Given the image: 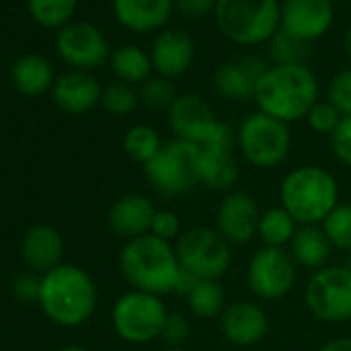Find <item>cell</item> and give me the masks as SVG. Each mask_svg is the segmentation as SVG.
<instances>
[{
  "label": "cell",
  "mask_w": 351,
  "mask_h": 351,
  "mask_svg": "<svg viewBox=\"0 0 351 351\" xmlns=\"http://www.w3.org/2000/svg\"><path fill=\"white\" fill-rule=\"evenodd\" d=\"M118 267L132 289L161 298L176 291L182 273L176 246L155 238L153 234L128 240L120 250Z\"/></svg>",
  "instance_id": "obj_1"
},
{
  "label": "cell",
  "mask_w": 351,
  "mask_h": 351,
  "mask_svg": "<svg viewBox=\"0 0 351 351\" xmlns=\"http://www.w3.org/2000/svg\"><path fill=\"white\" fill-rule=\"evenodd\" d=\"M254 101L258 112L289 124L318 104V81L306 64H273L258 81Z\"/></svg>",
  "instance_id": "obj_2"
},
{
  "label": "cell",
  "mask_w": 351,
  "mask_h": 351,
  "mask_svg": "<svg viewBox=\"0 0 351 351\" xmlns=\"http://www.w3.org/2000/svg\"><path fill=\"white\" fill-rule=\"evenodd\" d=\"M40 308L60 326H81L97 308V287L91 275L71 263H62L42 275Z\"/></svg>",
  "instance_id": "obj_3"
},
{
  "label": "cell",
  "mask_w": 351,
  "mask_h": 351,
  "mask_svg": "<svg viewBox=\"0 0 351 351\" xmlns=\"http://www.w3.org/2000/svg\"><path fill=\"white\" fill-rule=\"evenodd\" d=\"M279 201L298 226H320L339 205V184L320 165H300L283 178Z\"/></svg>",
  "instance_id": "obj_4"
},
{
  "label": "cell",
  "mask_w": 351,
  "mask_h": 351,
  "mask_svg": "<svg viewBox=\"0 0 351 351\" xmlns=\"http://www.w3.org/2000/svg\"><path fill=\"white\" fill-rule=\"evenodd\" d=\"M149 184L167 199L182 197L201 184V149L195 143L171 138L143 165Z\"/></svg>",
  "instance_id": "obj_5"
},
{
  "label": "cell",
  "mask_w": 351,
  "mask_h": 351,
  "mask_svg": "<svg viewBox=\"0 0 351 351\" xmlns=\"http://www.w3.org/2000/svg\"><path fill=\"white\" fill-rule=\"evenodd\" d=\"M213 15L221 34L242 46L269 42L281 27L277 0H217Z\"/></svg>",
  "instance_id": "obj_6"
},
{
  "label": "cell",
  "mask_w": 351,
  "mask_h": 351,
  "mask_svg": "<svg viewBox=\"0 0 351 351\" xmlns=\"http://www.w3.org/2000/svg\"><path fill=\"white\" fill-rule=\"evenodd\" d=\"M236 145L252 167L275 169L291 151V132L285 122L263 112H254L240 124Z\"/></svg>",
  "instance_id": "obj_7"
},
{
  "label": "cell",
  "mask_w": 351,
  "mask_h": 351,
  "mask_svg": "<svg viewBox=\"0 0 351 351\" xmlns=\"http://www.w3.org/2000/svg\"><path fill=\"white\" fill-rule=\"evenodd\" d=\"M169 310L161 295L130 289L122 293L112 308V326L120 339L145 345L159 339Z\"/></svg>",
  "instance_id": "obj_8"
},
{
  "label": "cell",
  "mask_w": 351,
  "mask_h": 351,
  "mask_svg": "<svg viewBox=\"0 0 351 351\" xmlns=\"http://www.w3.org/2000/svg\"><path fill=\"white\" fill-rule=\"evenodd\" d=\"M180 267L201 281H219L232 265V244L215 228H191L176 240Z\"/></svg>",
  "instance_id": "obj_9"
},
{
  "label": "cell",
  "mask_w": 351,
  "mask_h": 351,
  "mask_svg": "<svg viewBox=\"0 0 351 351\" xmlns=\"http://www.w3.org/2000/svg\"><path fill=\"white\" fill-rule=\"evenodd\" d=\"M310 314L328 324L351 320V271L347 267L328 265L316 271L304 291Z\"/></svg>",
  "instance_id": "obj_10"
},
{
  "label": "cell",
  "mask_w": 351,
  "mask_h": 351,
  "mask_svg": "<svg viewBox=\"0 0 351 351\" xmlns=\"http://www.w3.org/2000/svg\"><path fill=\"white\" fill-rule=\"evenodd\" d=\"M298 277V265L293 263L287 248L263 246L252 254L246 269L248 287L261 300L275 302L285 298Z\"/></svg>",
  "instance_id": "obj_11"
},
{
  "label": "cell",
  "mask_w": 351,
  "mask_h": 351,
  "mask_svg": "<svg viewBox=\"0 0 351 351\" xmlns=\"http://www.w3.org/2000/svg\"><path fill=\"white\" fill-rule=\"evenodd\" d=\"M236 134L223 120L199 145L201 149V184L211 191H230L238 180V159L234 155Z\"/></svg>",
  "instance_id": "obj_12"
},
{
  "label": "cell",
  "mask_w": 351,
  "mask_h": 351,
  "mask_svg": "<svg viewBox=\"0 0 351 351\" xmlns=\"http://www.w3.org/2000/svg\"><path fill=\"white\" fill-rule=\"evenodd\" d=\"M258 219H261V209L254 197L244 191H232L221 199L217 207L215 230L232 246H244L252 238H256Z\"/></svg>",
  "instance_id": "obj_13"
},
{
  "label": "cell",
  "mask_w": 351,
  "mask_h": 351,
  "mask_svg": "<svg viewBox=\"0 0 351 351\" xmlns=\"http://www.w3.org/2000/svg\"><path fill=\"white\" fill-rule=\"evenodd\" d=\"M56 48L69 64L81 71H89L104 64L110 54L104 34L85 21L64 25L56 38Z\"/></svg>",
  "instance_id": "obj_14"
},
{
  "label": "cell",
  "mask_w": 351,
  "mask_h": 351,
  "mask_svg": "<svg viewBox=\"0 0 351 351\" xmlns=\"http://www.w3.org/2000/svg\"><path fill=\"white\" fill-rule=\"evenodd\" d=\"M167 122L176 138L201 145L217 126L219 118L213 114L211 106L203 97L195 93H184L176 97V101L167 110Z\"/></svg>",
  "instance_id": "obj_15"
},
{
  "label": "cell",
  "mask_w": 351,
  "mask_h": 351,
  "mask_svg": "<svg viewBox=\"0 0 351 351\" xmlns=\"http://www.w3.org/2000/svg\"><path fill=\"white\" fill-rule=\"evenodd\" d=\"M219 326L230 345L252 347L267 337L269 316L258 304L250 300H238L226 306L219 316Z\"/></svg>",
  "instance_id": "obj_16"
},
{
  "label": "cell",
  "mask_w": 351,
  "mask_h": 351,
  "mask_svg": "<svg viewBox=\"0 0 351 351\" xmlns=\"http://www.w3.org/2000/svg\"><path fill=\"white\" fill-rule=\"evenodd\" d=\"M332 19L330 0H285L281 7V29L304 42L322 38Z\"/></svg>",
  "instance_id": "obj_17"
},
{
  "label": "cell",
  "mask_w": 351,
  "mask_h": 351,
  "mask_svg": "<svg viewBox=\"0 0 351 351\" xmlns=\"http://www.w3.org/2000/svg\"><path fill=\"white\" fill-rule=\"evenodd\" d=\"M267 62L258 56H242L238 60L223 62L213 77L215 89L226 99L246 101L254 99L256 85L267 73Z\"/></svg>",
  "instance_id": "obj_18"
},
{
  "label": "cell",
  "mask_w": 351,
  "mask_h": 351,
  "mask_svg": "<svg viewBox=\"0 0 351 351\" xmlns=\"http://www.w3.org/2000/svg\"><path fill=\"white\" fill-rule=\"evenodd\" d=\"M195 60V42L180 29L161 32L151 48V62L159 77L176 79L182 77Z\"/></svg>",
  "instance_id": "obj_19"
},
{
  "label": "cell",
  "mask_w": 351,
  "mask_h": 351,
  "mask_svg": "<svg viewBox=\"0 0 351 351\" xmlns=\"http://www.w3.org/2000/svg\"><path fill=\"white\" fill-rule=\"evenodd\" d=\"M155 213V205L145 195L130 193L112 203L108 211V226L116 236L128 242L151 232Z\"/></svg>",
  "instance_id": "obj_20"
},
{
  "label": "cell",
  "mask_w": 351,
  "mask_h": 351,
  "mask_svg": "<svg viewBox=\"0 0 351 351\" xmlns=\"http://www.w3.org/2000/svg\"><path fill=\"white\" fill-rule=\"evenodd\" d=\"M21 258L34 273H50L62 265L64 240L62 234L48 223L29 228L21 240Z\"/></svg>",
  "instance_id": "obj_21"
},
{
  "label": "cell",
  "mask_w": 351,
  "mask_h": 351,
  "mask_svg": "<svg viewBox=\"0 0 351 351\" xmlns=\"http://www.w3.org/2000/svg\"><path fill=\"white\" fill-rule=\"evenodd\" d=\"M101 87L97 79L85 71H73L62 75L52 89L54 104L69 114H85L101 101Z\"/></svg>",
  "instance_id": "obj_22"
},
{
  "label": "cell",
  "mask_w": 351,
  "mask_h": 351,
  "mask_svg": "<svg viewBox=\"0 0 351 351\" xmlns=\"http://www.w3.org/2000/svg\"><path fill=\"white\" fill-rule=\"evenodd\" d=\"M173 11V0H114L116 19L130 32L145 34L163 27Z\"/></svg>",
  "instance_id": "obj_23"
},
{
  "label": "cell",
  "mask_w": 351,
  "mask_h": 351,
  "mask_svg": "<svg viewBox=\"0 0 351 351\" xmlns=\"http://www.w3.org/2000/svg\"><path fill=\"white\" fill-rule=\"evenodd\" d=\"M287 250L298 267L314 273L328 267L332 254V246L320 226H298Z\"/></svg>",
  "instance_id": "obj_24"
},
{
  "label": "cell",
  "mask_w": 351,
  "mask_h": 351,
  "mask_svg": "<svg viewBox=\"0 0 351 351\" xmlns=\"http://www.w3.org/2000/svg\"><path fill=\"white\" fill-rule=\"evenodd\" d=\"M13 83L17 87L19 93L23 95H42L44 91H48L54 83V69L52 64L40 56V54H27L21 56L11 71Z\"/></svg>",
  "instance_id": "obj_25"
},
{
  "label": "cell",
  "mask_w": 351,
  "mask_h": 351,
  "mask_svg": "<svg viewBox=\"0 0 351 351\" xmlns=\"http://www.w3.org/2000/svg\"><path fill=\"white\" fill-rule=\"evenodd\" d=\"M298 230L295 219L279 205L261 213L256 236L269 248H287Z\"/></svg>",
  "instance_id": "obj_26"
},
{
  "label": "cell",
  "mask_w": 351,
  "mask_h": 351,
  "mask_svg": "<svg viewBox=\"0 0 351 351\" xmlns=\"http://www.w3.org/2000/svg\"><path fill=\"white\" fill-rule=\"evenodd\" d=\"M112 71L114 75L128 85H143L147 79H151V56H147L141 48L136 46H122L118 48L112 58Z\"/></svg>",
  "instance_id": "obj_27"
},
{
  "label": "cell",
  "mask_w": 351,
  "mask_h": 351,
  "mask_svg": "<svg viewBox=\"0 0 351 351\" xmlns=\"http://www.w3.org/2000/svg\"><path fill=\"white\" fill-rule=\"evenodd\" d=\"M186 302H189L191 314L197 318H203V320L221 316V312L228 306L226 291L217 281H199L195 285V289L189 293Z\"/></svg>",
  "instance_id": "obj_28"
},
{
  "label": "cell",
  "mask_w": 351,
  "mask_h": 351,
  "mask_svg": "<svg viewBox=\"0 0 351 351\" xmlns=\"http://www.w3.org/2000/svg\"><path fill=\"white\" fill-rule=\"evenodd\" d=\"M122 147L128 159H132L138 165H147L159 153V149L163 147V141L153 126L136 124L126 130Z\"/></svg>",
  "instance_id": "obj_29"
},
{
  "label": "cell",
  "mask_w": 351,
  "mask_h": 351,
  "mask_svg": "<svg viewBox=\"0 0 351 351\" xmlns=\"http://www.w3.org/2000/svg\"><path fill=\"white\" fill-rule=\"evenodd\" d=\"M269 46V58L273 64L277 66H285V64H304L310 50H308V42L298 40L295 36L287 34L285 29H277V34L267 42Z\"/></svg>",
  "instance_id": "obj_30"
},
{
  "label": "cell",
  "mask_w": 351,
  "mask_h": 351,
  "mask_svg": "<svg viewBox=\"0 0 351 351\" xmlns=\"http://www.w3.org/2000/svg\"><path fill=\"white\" fill-rule=\"evenodd\" d=\"M320 228L335 250L351 252V205H337Z\"/></svg>",
  "instance_id": "obj_31"
},
{
  "label": "cell",
  "mask_w": 351,
  "mask_h": 351,
  "mask_svg": "<svg viewBox=\"0 0 351 351\" xmlns=\"http://www.w3.org/2000/svg\"><path fill=\"white\" fill-rule=\"evenodd\" d=\"M27 7L38 23L46 27H58L71 19L77 0H27Z\"/></svg>",
  "instance_id": "obj_32"
},
{
  "label": "cell",
  "mask_w": 351,
  "mask_h": 351,
  "mask_svg": "<svg viewBox=\"0 0 351 351\" xmlns=\"http://www.w3.org/2000/svg\"><path fill=\"white\" fill-rule=\"evenodd\" d=\"M176 89L169 79L165 77H151L141 85L138 99L149 108V110H169L171 104L176 101Z\"/></svg>",
  "instance_id": "obj_33"
},
{
  "label": "cell",
  "mask_w": 351,
  "mask_h": 351,
  "mask_svg": "<svg viewBox=\"0 0 351 351\" xmlns=\"http://www.w3.org/2000/svg\"><path fill=\"white\" fill-rule=\"evenodd\" d=\"M101 104H104V108L110 114L126 116V114H130L136 108V104H138V91H134L132 85L118 81V83H112V85H108L104 89Z\"/></svg>",
  "instance_id": "obj_34"
},
{
  "label": "cell",
  "mask_w": 351,
  "mask_h": 351,
  "mask_svg": "<svg viewBox=\"0 0 351 351\" xmlns=\"http://www.w3.org/2000/svg\"><path fill=\"white\" fill-rule=\"evenodd\" d=\"M326 101L345 118L351 116V69H343L332 77L326 89Z\"/></svg>",
  "instance_id": "obj_35"
},
{
  "label": "cell",
  "mask_w": 351,
  "mask_h": 351,
  "mask_svg": "<svg viewBox=\"0 0 351 351\" xmlns=\"http://www.w3.org/2000/svg\"><path fill=\"white\" fill-rule=\"evenodd\" d=\"M191 332H193L191 320L182 312H169L163 322L159 341L165 347H184V343L191 339Z\"/></svg>",
  "instance_id": "obj_36"
},
{
  "label": "cell",
  "mask_w": 351,
  "mask_h": 351,
  "mask_svg": "<svg viewBox=\"0 0 351 351\" xmlns=\"http://www.w3.org/2000/svg\"><path fill=\"white\" fill-rule=\"evenodd\" d=\"M341 114L328 104V101H318V104H314V108L308 112V116H306V122H308V126L314 130V132H318V134H332L335 132V128L339 126V122H341Z\"/></svg>",
  "instance_id": "obj_37"
},
{
  "label": "cell",
  "mask_w": 351,
  "mask_h": 351,
  "mask_svg": "<svg viewBox=\"0 0 351 351\" xmlns=\"http://www.w3.org/2000/svg\"><path fill=\"white\" fill-rule=\"evenodd\" d=\"M155 238L159 240H165V242H173L178 240L184 230H182V221L178 217V213L171 211V209H159L153 217V223H151V232Z\"/></svg>",
  "instance_id": "obj_38"
},
{
  "label": "cell",
  "mask_w": 351,
  "mask_h": 351,
  "mask_svg": "<svg viewBox=\"0 0 351 351\" xmlns=\"http://www.w3.org/2000/svg\"><path fill=\"white\" fill-rule=\"evenodd\" d=\"M330 149L339 163L351 167V116L341 118L339 126L330 134Z\"/></svg>",
  "instance_id": "obj_39"
},
{
  "label": "cell",
  "mask_w": 351,
  "mask_h": 351,
  "mask_svg": "<svg viewBox=\"0 0 351 351\" xmlns=\"http://www.w3.org/2000/svg\"><path fill=\"white\" fill-rule=\"evenodd\" d=\"M13 293L21 304H34L40 302L42 293V277L34 271H25L15 277L13 281Z\"/></svg>",
  "instance_id": "obj_40"
},
{
  "label": "cell",
  "mask_w": 351,
  "mask_h": 351,
  "mask_svg": "<svg viewBox=\"0 0 351 351\" xmlns=\"http://www.w3.org/2000/svg\"><path fill=\"white\" fill-rule=\"evenodd\" d=\"M173 7L189 19H201L215 13L217 0H173Z\"/></svg>",
  "instance_id": "obj_41"
},
{
  "label": "cell",
  "mask_w": 351,
  "mask_h": 351,
  "mask_svg": "<svg viewBox=\"0 0 351 351\" xmlns=\"http://www.w3.org/2000/svg\"><path fill=\"white\" fill-rule=\"evenodd\" d=\"M318 351H351V337H335L326 341Z\"/></svg>",
  "instance_id": "obj_42"
},
{
  "label": "cell",
  "mask_w": 351,
  "mask_h": 351,
  "mask_svg": "<svg viewBox=\"0 0 351 351\" xmlns=\"http://www.w3.org/2000/svg\"><path fill=\"white\" fill-rule=\"evenodd\" d=\"M60 351H89L87 347H83V345H77V343H71V345H64Z\"/></svg>",
  "instance_id": "obj_43"
},
{
  "label": "cell",
  "mask_w": 351,
  "mask_h": 351,
  "mask_svg": "<svg viewBox=\"0 0 351 351\" xmlns=\"http://www.w3.org/2000/svg\"><path fill=\"white\" fill-rule=\"evenodd\" d=\"M345 46H347V54H349V58H351V27H349V32H347V42H345Z\"/></svg>",
  "instance_id": "obj_44"
},
{
  "label": "cell",
  "mask_w": 351,
  "mask_h": 351,
  "mask_svg": "<svg viewBox=\"0 0 351 351\" xmlns=\"http://www.w3.org/2000/svg\"><path fill=\"white\" fill-rule=\"evenodd\" d=\"M161 351H189V349H184V347H165Z\"/></svg>",
  "instance_id": "obj_45"
},
{
  "label": "cell",
  "mask_w": 351,
  "mask_h": 351,
  "mask_svg": "<svg viewBox=\"0 0 351 351\" xmlns=\"http://www.w3.org/2000/svg\"><path fill=\"white\" fill-rule=\"evenodd\" d=\"M345 267H347V269L351 271V252H349V261H347V265H345Z\"/></svg>",
  "instance_id": "obj_46"
}]
</instances>
